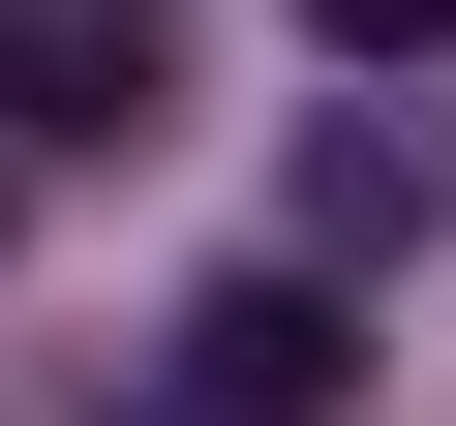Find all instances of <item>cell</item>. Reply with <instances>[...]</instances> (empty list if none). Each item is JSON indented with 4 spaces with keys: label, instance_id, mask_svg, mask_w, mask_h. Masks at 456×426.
<instances>
[{
    "label": "cell",
    "instance_id": "obj_4",
    "mask_svg": "<svg viewBox=\"0 0 456 426\" xmlns=\"http://www.w3.org/2000/svg\"><path fill=\"white\" fill-rule=\"evenodd\" d=\"M305 31H335V92H365V61H426V31H456V0H305Z\"/></svg>",
    "mask_w": 456,
    "mask_h": 426
},
{
    "label": "cell",
    "instance_id": "obj_1",
    "mask_svg": "<svg viewBox=\"0 0 456 426\" xmlns=\"http://www.w3.org/2000/svg\"><path fill=\"white\" fill-rule=\"evenodd\" d=\"M183 122V0H0V152H152Z\"/></svg>",
    "mask_w": 456,
    "mask_h": 426
},
{
    "label": "cell",
    "instance_id": "obj_2",
    "mask_svg": "<svg viewBox=\"0 0 456 426\" xmlns=\"http://www.w3.org/2000/svg\"><path fill=\"white\" fill-rule=\"evenodd\" d=\"M335 396H365L335 274H213V305H183V426H335Z\"/></svg>",
    "mask_w": 456,
    "mask_h": 426
},
{
    "label": "cell",
    "instance_id": "obj_3",
    "mask_svg": "<svg viewBox=\"0 0 456 426\" xmlns=\"http://www.w3.org/2000/svg\"><path fill=\"white\" fill-rule=\"evenodd\" d=\"M426 213H456V152H426V122H305V274H395Z\"/></svg>",
    "mask_w": 456,
    "mask_h": 426
}]
</instances>
